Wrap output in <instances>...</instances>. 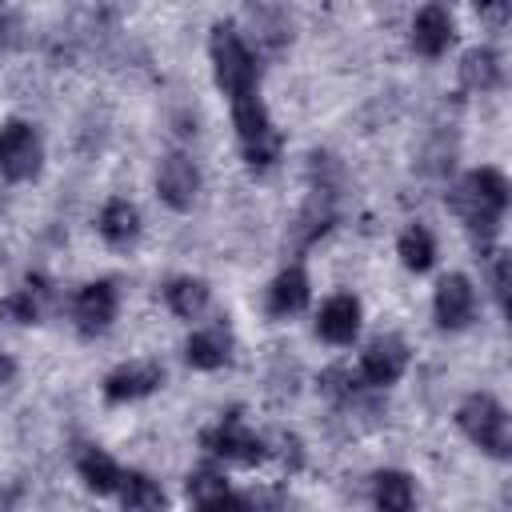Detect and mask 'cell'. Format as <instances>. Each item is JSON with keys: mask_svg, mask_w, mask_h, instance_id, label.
<instances>
[{"mask_svg": "<svg viewBox=\"0 0 512 512\" xmlns=\"http://www.w3.org/2000/svg\"><path fill=\"white\" fill-rule=\"evenodd\" d=\"M404 368H408V348H404V340H396V336H380V340H372L368 352L360 356L356 376H360L364 384L384 388V384H396V380L404 376Z\"/></svg>", "mask_w": 512, "mask_h": 512, "instance_id": "6", "label": "cell"}, {"mask_svg": "<svg viewBox=\"0 0 512 512\" xmlns=\"http://www.w3.org/2000/svg\"><path fill=\"white\" fill-rule=\"evenodd\" d=\"M460 80H464L468 88H492V84L500 80V64H496V56H492L488 48H472V52H464V60H460Z\"/></svg>", "mask_w": 512, "mask_h": 512, "instance_id": "21", "label": "cell"}, {"mask_svg": "<svg viewBox=\"0 0 512 512\" xmlns=\"http://www.w3.org/2000/svg\"><path fill=\"white\" fill-rule=\"evenodd\" d=\"M448 44H452V16H448V8H440V4L420 8L416 20H412V48L424 52V56H440Z\"/></svg>", "mask_w": 512, "mask_h": 512, "instance_id": "12", "label": "cell"}, {"mask_svg": "<svg viewBox=\"0 0 512 512\" xmlns=\"http://www.w3.org/2000/svg\"><path fill=\"white\" fill-rule=\"evenodd\" d=\"M492 284H496V300H500V308H508V256L496 260V268H492Z\"/></svg>", "mask_w": 512, "mask_h": 512, "instance_id": "26", "label": "cell"}, {"mask_svg": "<svg viewBox=\"0 0 512 512\" xmlns=\"http://www.w3.org/2000/svg\"><path fill=\"white\" fill-rule=\"evenodd\" d=\"M372 496H376L380 512H412V504H416V488L404 472H380L372 480Z\"/></svg>", "mask_w": 512, "mask_h": 512, "instance_id": "17", "label": "cell"}, {"mask_svg": "<svg viewBox=\"0 0 512 512\" xmlns=\"http://www.w3.org/2000/svg\"><path fill=\"white\" fill-rule=\"evenodd\" d=\"M212 68H216V84L240 100V96H252L256 92V80H260V68H256V56L248 52V44L240 40V32L232 24H216L212 28Z\"/></svg>", "mask_w": 512, "mask_h": 512, "instance_id": "2", "label": "cell"}, {"mask_svg": "<svg viewBox=\"0 0 512 512\" xmlns=\"http://www.w3.org/2000/svg\"><path fill=\"white\" fill-rule=\"evenodd\" d=\"M456 420H460V428H464V436H468L472 444H480V448L492 452V456H508V448H512L508 412H504L492 396H484V392L468 396V400L460 404Z\"/></svg>", "mask_w": 512, "mask_h": 512, "instance_id": "4", "label": "cell"}, {"mask_svg": "<svg viewBox=\"0 0 512 512\" xmlns=\"http://www.w3.org/2000/svg\"><path fill=\"white\" fill-rule=\"evenodd\" d=\"M228 348H232V344H228V336H224L220 328H204V332H192L184 356H188L192 368L212 372V368H220V364L228 360Z\"/></svg>", "mask_w": 512, "mask_h": 512, "instance_id": "18", "label": "cell"}, {"mask_svg": "<svg viewBox=\"0 0 512 512\" xmlns=\"http://www.w3.org/2000/svg\"><path fill=\"white\" fill-rule=\"evenodd\" d=\"M8 376H12V364H8V360H4V356H0V384H4V380H8Z\"/></svg>", "mask_w": 512, "mask_h": 512, "instance_id": "27", "label": "cell"}, {"mask_svg": "<svg viewBox=\"0 0 512 512\" xmlns=\"http://www.w3.org/2000/svg\"><path fill=\"white\" fill-rule=\"evenodd\" d=\"M264 508V496L248 492V496H236V492H224L216 500H200L192 512H260Z\"/></svg>", "mask_w": 512, "mask_h": 512, "instance_id": "24", "label": "cell"}, {"mask_svg": "<svg viewBox=\"0 0 512 512\" xmlns=\"http://www.w3.org/2000/svg\"><path fill=\"white\" fill-rule=\"evenodd\" d=\"M204 444H208L216 456L236 460V464H256V460L264 456V440H260V436H252L236 416H228L224 424H216V428L204 436Z\"/></svg>", "mask_w": 512, "mask_h": 512, "instance_id": "8", "label": "cell"}, {"mask_svg": "<svg viewBox=\"0 0 512 512\" xmlns=\"http://www.w3.org/2000/svg\"><path fill=\"white\" fill-rule=\"evenodd\" d=\"M472 312H476V292H472L468 276H460V272L444 276L436 284V320L444 328H464L472 320Z\"/></svg>", "mask_w": 512, "mask_h": 512, "instance_id": "9", "label": "cell"}, {"mask_svg": "<svg viewBox=\"0 0 512 512\" xmlns=\"http://www.w3.org/2000/svg\"><path fill=\"white\" fill-rule=\"evenodd\" d=\"M316 328H320V336H324L328 344H352L356 332H360V304H356V296H348V292L332 296V300L320 308Z\"/></svg>", "mask_w": 512, "mask_h": 512, "instance_id": "11", "label": "cell"}, {"mask_svg": "<svg viewBox=\"0 0 512 512\" xmlns=\"http://www.w3.org/2000/svg\"><path fill=\"white\" fill-rule=\"evenodd\" d=\"M164 300H168V308H172L176 316L192 320V316H200V312L208 308V288H204V280L176 276V280L164 288Z\"/></svg>", "mask_w": 512, "mask_h": 512, "instance_id": "19", "label": "cell"}, {"mask_svg": "<svg viewBox=\"0 0 512 512\" xmlns=\"http://www.w3.org/2000/svg\"><path fill=\"white\" fill-rule=\"evenodd\" d=\"M116 492H120V500H124L128 512H160L164 508L160 484L152 476H144V472H120Z\"/></svg>", "mask_w": 512, "mask_h": 512, "instance_id": "16", "label": "cell"}, {"mask_svg": "<svg viewBox=\"0 0 512 512\" xmlns=\"http://www.w3.org/2000/svg\"><path fill=\"white\" fill-rule=\"evenodd\" d=\"M72 316H76L80 332H88V336L104 332L112 324V316H116V288L104 284V280L84 284L80 296H76V304H72Z\"/></svg>", "mask_w": 512, "mask_h": 512, "instance_id": "10", "label": "cell"}, {"mask_svg": "<svg viewBox=\"0 0 512 512\" xmlns=\"http://www.w3.org/2000/svg\"><path fill=\"white\" fill-rule=\"evenodd\" d=\"M80 476H84V484H88L92 492H116V484H120L116 460H112L108 452H100V448H88V452L80 456Z\"/></svg>", "mask_w": 512, "mask_h": 512, "instance_id": "20", "label": "cell"}, {"mask_svg": "<svg viewBox=\"0 0 512 512\" xmlns=\"http://www.w3.org/2000/svg\"><path fill=\"white\" fill-rule=\"evenodd\" d=\"M452 208L460 212V220L480 236L492 240L500 228V216L508 208V180L496 168H476L464 176V184L452 192Z\"/></svg>", "mask_w": 512, "mask_h": 512, "instance_id": "1", "label": "cell"}, {"mask_svg": "<svg viewBox=\"0 0 512 512\" xmlns=\"http://www.w3.org/2000/svg\"><path fill=\"white\" fill-rule=\"evenodd\" d=\"M0 316H8V320H16V324H32L36 316H40V288H24V292H16V296H8L4 304H0Z\"/></svg>", "mask_w": 512, "mask_h": 512, "instance_id": "23", "label": "cell"}, {"mask_svg": "<svg viewBox=\"0 0 512 512\" xmlns=\"http://www.w3.org/2000/svg\"><path fill=\"white\" fill-rule=\"evenodd\" d=\"M0 172L8 180H28L40 172V136L24 120H8L0 128Z\"/></svg>", "mask_w": 512, "mask_h": 512, "instance_id": "5", "label": "cell"}, {"mask_svg": "<svg viewBox=\"0 0 512 512\" xmlns=\"http://www.w3.org/2000/svg\"><path fill=\"white\" fill-rule=\"evenodd\" d=\"M232 124H236V136H240V148L248 156V164L256 168H268L276 156H280V132L272 128L260 96H240L232 100Z\"/></svg>", "mask_w": 512, "mask_h": 512, "instance_id": "3", "label": "cell"}, {"mask_svg": "<svg viewBox=\"0 0 512 512\" xmlns=\"http://www.w3.org/2000/svg\"><path fill=\"white\" fill-rule=\"evenodd\" d=\"M160 376H164V372H160L156 364H144V360H140V364H124V368H116V372L104 380V396L116 400V404H120V400H140V396H148V392L160 384Z\"/></svg>", "mask_w": 512, "mask_h": 512, "instance_id": "13", "label": "cell"}, {"mask_svg": "<svg viewBox=\"0 0 512 512\" xmlns=\"http://www.w3.org/2000/svg\"><path fill=\"white\" fill-rule=\"evenodd\" d=\"M304 304H308V276L300 268H284L268 288V312L272 316H292Z\"/></svg>", "mask_w": 512, "mask_h": 512, "instance_id": "15", "label": "cell"}, {"mask_svg": "<svg viewBox=\"0 0 512 512\" xmlns=\"http://www.w3.org/2000/svg\"><path fill=\"white\" fill-rule=\"evenodd\" d=\"M140 232V212L136 204L128 200H108L104 212H100V236L112 244V248H128Z\"/></svg>", "mask_w": 512, "mask_h": 512, "instance_id": "14", "label": "cell"}, {"mask_svg": "<svg viewBox=\"0 0 512 512\" xmlns=\"http://www.w3.org/2000/svg\"><path fill=\"white\" fill-rule=\"evenodd\" d=\"M436 256V244H432V232L424 224H412L404 236H400V260L412 268V272H424Z\"/></svg>", "mask_w": 512, "mask_h": 512, "instance_id": "22", "label": "cell"}, {"mask_svg": "<svg viewBox=\"0 0 512 512\" xmlns=\"http://www.w3.org/2000/svg\"><path fill=\"white\" fill-rule=\"evenodd\" d=\"M156 188H160V200H164L168 208L184 212V208H192V200H196V192H200V172H196V164H192L188 156L172 152V156L160 160Z\"/></svg>", "mask_w": 512, "mask_h": 512, "instance_id": "7", "label": "cell"}, {"mask_svg": "<svg viewBox=\"0 0 512 512\" xmlns=\"http://www.w3.org/2000/svg\"><path fill=\"white\" fill-rule=\"evenodd\" d=\"M228 492V480L216 472V468H200V472H192L188 476V496L200 504V500H216V496H224Z\"/></svg>", "mask_w": 512, "mask_h": 512, "instance_id": "25", "label": "cell"}]
</instances>
